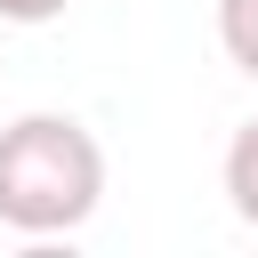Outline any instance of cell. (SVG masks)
Wrapping results in <instances>:
<instances>
[{"mask_svg": "<svg viewBox=\"0 0 258 258\" xmlns=\"http://www.w3.org/2000/svg\"><path fill=\"white\" fill-rule=\"evenodd\" d=\"M226 202H234L242 226H258V121H242L234 145H226Z\"/></svg>", "mask_w": 258, "mask_h": 258, "instance_id": "7a4b0ae2", "label": "cell"}, {"mask_svg": "<svg viewBox=\"0 0 258 258\" xmlns=\"http://www.w3.org/2000/svg\"><path fill=\"white\" fill-rule=\"evenodd\" d=\"M218 48L258 81V0H218Z\"/></svg>", "mask_w": 258, "mask_h": 258, "instance_id": "3957f363", "label": "cell"}, {"mask_svg": "<svg viewBox=\"0 0 258 258\" xmlns=\"http://www.w3.org/2000/svg\"><path fill=\"white\" fill-rule=\"evenodd\" d=\"M73 0H0V24H56Z\"/></svg>", "mask_w": 258, "mask_h": 258, "instance_id": "277c9868", "label": "cell"}, {"mask_svg": "<svg viewBox=\"0 0 258 258\" xmlns=\"http://www.w3.org/2000/svg\"><path fill=\"white\" fill-rule=\"evenodd\" d=\"M105 202V145L73 113H16L0 129V226L24 242L89 226Z\"/></svg>", "mask_w": 258, "mask_h": 258, "instance_id": "6da1fadb", "label": "cell"}]
</instances>
